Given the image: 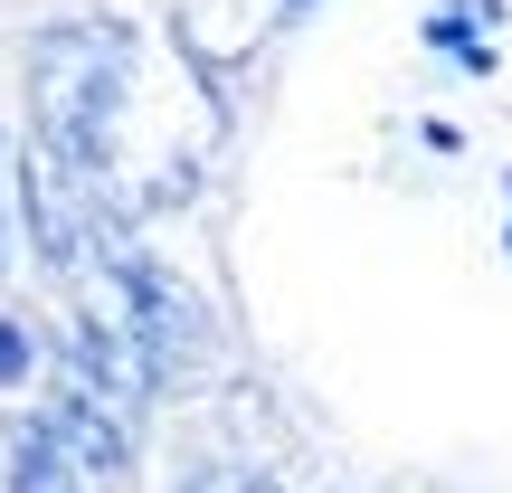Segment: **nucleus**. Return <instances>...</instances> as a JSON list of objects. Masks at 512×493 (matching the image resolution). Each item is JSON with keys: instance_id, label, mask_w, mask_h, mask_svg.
Returning a JSON list of instances; mask_svg holds the SVG:
<instances>
[{"instance_id": "nucleus-1", "label": "nucleus", "mask_w": 512, "mask_h": 493, "mask_svg": "<svg viewBox=\"0 0 512 493\" xmlns=\"http://www.w3.org/2000/svg\"><path fill=\"white\" fill-rule=\"evenodd\" d=\"M143 86V38L124 19H57L29 38V143L86 171L95 190L124 162V105Z\"/></svg>"}, {"instance_id": "nucleus-2", "label": "nucleus", "mask_w": 512, "mask_h": 493, "mask_svg": "<svg viewBox=\"0 0 512 493\" xmlns=\"http://www.w3.org/2000/svg\"><path fill=\"white\" fill-rule=\"evenodd\" d=\"M10 493H133V418L95 389H48L10 437Z\"/></svg>"}, {"instance_id": "nucleus-3", "label": "nucleus", "mask_w": 512, "mask_h": 493, "mask_svg": "<svg viewBox=\"0 0 512 493\" xmlns=\"http://www.w3.org/2000/svg\"><path fill=\"white\" fill-rule=\"evenodd\" d=\"M190 493H285L275 475H256V465H228V475H200Z\"/></svg>"}, {"instance_id": "nucleus-4", "label": "nucleus", "mask_w": 512, "mask_h": 493, "mask_svg": "<svg viewBox=\"0 0 512 493\" xmlns=\"http://www.w3.org/2000/svg\"><path fill=\"white\" fill-rule=\"evenodd\" d=\"M29 370V332H19V313H0V389Z\"/></svg>"}, {"instance_id": "nucleus-5", "label": "nucleus", "mask_w": 512, "mask_h": 493, "mask_svg": "<svg viewBox=\"0 0 512 493\" xmlns=\"http://www.w3.org/2000/svg\"><path fill=\"white\" fill-rule=\"evenodd\" d=\"M275 10H285V19H304V10H313V0H275Z\"/></svg>"}]
</instances>
